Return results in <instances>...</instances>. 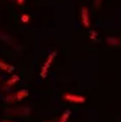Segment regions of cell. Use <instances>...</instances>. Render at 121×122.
Masks as SVG:
<instances>
[{
    "label": "cell",
    "mask_w": 121,
    "mask_h": 122,
    "mask_svg": "<svg viewBox=\"0 0 121 122\" xmlns=\"http://www.w3.org/2000/svg\"><path fill=\"white\" fill-rule=\"evenodd\" d=\"M55 55H57V51H53V52L50 54V56L47 58V61L44 62V65H43V67H42V71H40V76H42V78H46V72H47V70L50 68V66H51V63H53Z\"/></svg>",
    "instance_id": "1"
},
{
    "label": "cell",
    "mask_w": 121,
    "mask_h": 122,
    "mask_svg": "<svg viewBox=\"0 0 121 122\" xmlns=\"http://www.w3.org/2000/svg\"><path fill=\"white\" fill-rule=\"evenodd\" d=\"M18 81H19V76H18V75H14L12 78L10 79V81H8L7 83H6V86H4V89H10V86H12V85H14L15 82H18Z\"/></svg>",
    "instance_id": "7"
},
{
    "label": "cell",
    "mask_w": 121,
    "mask_h": 122,
    "mask_svg": "<svg viewBox=\"0 0 121 122\" xmlns=\"http://www.w3.org/2000/svg\"><path fill=\"white\" fill-rule=\"evenodd\" d=\"M0 68H1V70H4V71H7V72H12L15 70L14 66L7 65V63H4V62H1V61H0Z\"/></svg>",
    "instance_id": "5"
},
{
    "label": "cell",
    "mask_w": 121,
    "mask_h": 122,
    "mask_svg": "<svg viewBox=\"0 0 121 122\" xmlns=\"http://www.w3.org/2000/svg\"><path fill=\"white\" fill-rule=\"evenodd\" d=\"M90 39H94V40L97 39V34L94 32V31H92V32H90Z\"/></svg>",
    "instance_id": "10"
},
{
    "label": "cell",
    "mask_w": 121,
    "mask_h": 122,
    "mask_svg": "<svg viewBox=\"0 0 121 122\" xmlns=\"http://www.w3.org/2000/svg\"><path fill=\"white\" fill-rule=\"evenodd\" d=\"M0 79H1V78H0Z\"/></svg>",
    "instance_id": "13"
},
{
    "label": "cell",
    "mask_w": 121,
    "mask_h": 122,
    "mask_svg": "<svg viewBox=\"0 0 121 122\" xmlns=\"http://www.w3.org/2000/svg\"><path fill=\"white\" fill-rule=\"evenodd\" d=\"M26 97H28V91H27V90H20V91H18L16 94L10 95V97L6 98V99H7V102H14V101H22Z\"/></svg>",
    "instance_id": "3"
},
{
    "label": "cell",
    "mask_w": 121,
    "mask_h": 122,
    "mask_svg": "<svg viewBox=\"0 0 121 122\" xmlns=\"http://www.w3.org/2000/svg\"><path fill=\"white\" fill-rule=\"evenodd\" d=\"M63 99L69 101V102H74V103H83L86 98L82 95H74V94H63Z\"/></svg>",
    "instance_id": "2"
},
{
    "label": "cell",
    "mask_w": 121,
    "mask_h": 122,
    "mask_svg": "<svg viewBox=\"0 0 121 122\" xmlns=\"http://www.w3.org/2000/svg\"><path fill=\"white\" fill-rule=\"evenodd\" d=\"M106 42L110 46H120L121 44V39H117V38H106Z\"/></svg>",
    "instance_id": "6"
},
{
    "label": "cell",
    "mask_w": 121,
    "mask_h": 122,
    "mask_svg": "<svg viewBox=\"0 0 121 122\" xmlns=\"http://www.w3.org/2000/svg\"><path fill=\"white\" fill-rule=\"evenodd\" d=\"M100 1H101V0H96V5H97V7L100 5Z\"/></svg>",
    "instance_id": "12"
},
{
    "label": "cell",
    "mask_w": 121,
    "mask_h": 122,
    "mask_svg": "<svg viewBox=\"0 0 121 122\" xmlns=\"http://www.w3.org/2000/svg\"><path fill=\"white\" fill-rule=\"evenodd\" d=\"M81 16H82V23L85 27H89L90 23H89V11H88V8L83 7L81 10Z\"/></svg>",
    "instance_id": "4"
},
{
    "label": "cell",
    "mask_w": 121,
    "mask_h": 122,
    "mask_svg": "<svg viewBox=\"0 0 121 122\" xmlns=\"http://www.w3.org/2000/svg\"><path fill=\"white\" fill-rule=\"evenodd\" d=\"M22 22L23 23H28L30 22V16L28 15H22Z\"/></svg>",
    "instance_id": "9"
},
{
    "label": "cell",
    "mask_w": 121,
    "mask_h": 122,
    "mask_svg": "<svg viewBox=\"0 0 121 122\" xmlns=\"http://www.w3.org/2000/svg\"><path fill=\"white\" fill-rule=\"evenodd\" d=\"M70 114H71V111H70V110L63 111V114H62V117H60V119H59L58 122H66V121H67V118L70 117Z\"/></svg>",
    "instance_id": "8"
},
{
    "label": "cell",
    "mask_w": 121,
    "mask_h": 122,
    "mask_svg": "<svg viewBox=\"0 0 121 122\" xmlns=\"http://www.w3.org/2000/svg\"><path fill=\"white\" fill-rule=\"evenodd\" d=\"M16 3H18L19 5H23V3H24V0H16Z\"/></svg>",
    "instance_id": "11"
}]
</instances>
